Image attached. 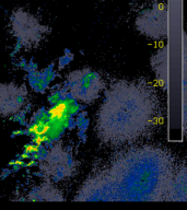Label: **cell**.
Here are the masks:
<instances>
[{"instance_id": "obj_1", "label": "cell", "mask_w": 187, "mask_h": 210, "mask_svg": "<svg viewBox=\"0 0 187 210\" xmlns=\"http://www.w3.org/2000/svg\"><path fill=\"white\" fill-rule=\"evenodd\" d=\"M117 98L115 93L107 96L101 112V124H105L104 133L114 142H125L136 138L153 120V106L149 96Z\"/></svg>"}, {"instance_id": "obj_2", "label": "cell", "mask_w": 187, "mask_h": 210, "mask_svg": "<svg viewBox=\"0 0 187 210\" xmlns=\"http://www.w3.org/2000/svg\"><path fill=\"white\" fill-rule=\"evenodd\" d=\"M11 27L20 42L27 46L40 43L45 31L40 21L23 9L16 10L11 16Z\"/></svg>"}, {"instance_id": "obj_3", "label": "cell", "mask_w": 187, "mask_h": 210, "mask_svg": "<svg viewBox=\"0 0 187 210\" xmlns=\"http://www.w3.org/2000/svg\"><path fill=\"white\" fill-rule=\"evenodd\" d=\"M70 89L78 100L84 102L93 101L101 92V78L90 70L77 71L72 73L70 78Z\"/></svg>"}, {"instance_id": "obj_4", "label": "cell", "mask_w": 187, "mask_h": 210, "mask_svg": "<svg viewBox=\"0 0 187 210\" xmlns=\"http://www.w3.org/2000/svg\"><path fill=\"white\" fill-rule=\"evenodd\" d=\"M137 24L150 36H161L166 29V10L160 3L151 5L140 13Z\"/></svg>"}, {"instance_id": "obj_5", "label": "cell", "mask_w": 187, "mask_h": 210, "mask_svg": "<svg viewBox=\"0 0 187 210\" xmlns=\"http://www.w3.org/2000/svg\"><path fill=\"white\" fill-rule=\"evenodd\" d=\"M26 100V90L16 84L0 85V115H13L19 112Z\"/></svg>"}]
</instances>
